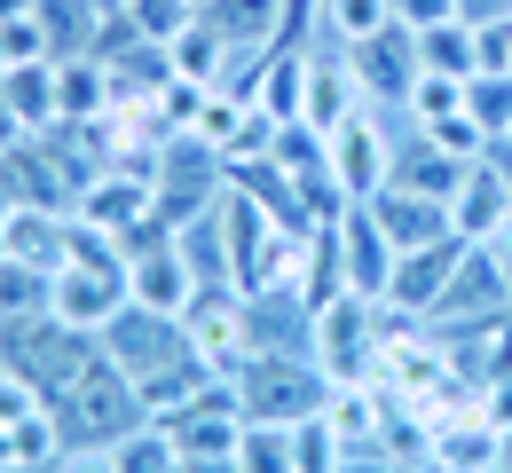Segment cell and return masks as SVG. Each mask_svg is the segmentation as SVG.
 I'll return each instance as SVG.
<instances>
[{"mask_svg":"<svg viewBox=\"0 0 512 473\" xmlns=\"http://www.w3.org/2000/svg\"><path fill=\"white\" fill-rule=\"evenodd\" d=\"M56 426H64V450H119L134 426H150V418H142V395H134V371H119V363L95 347V363L56 395Z\"/></svg>","mask_w":512,"mask_h":473,"instance_id":"1","label":"cell"},{"mask_svg":"<svg viewBox=\"0 0 512 473\" xmlns=\"http://www.w3.org/2000/svg\"><path fill=\"white\" fill-rule=\"evenodd\" d=\"M95 347L103 339L64 324L56 308H40V316H16V324H0V355H8V379H24L40 403H56L71 379L95 363Z\"/></svg>","mask_w":512,"mask_h":473,"instance_id":"2","label":"cell"},{"mask_svg":"<svg viewBox=\"0 0 512 473\" xmlns=\"http://www.w3.org/2000/svg\"><path fill=\"white\" fill-rule=\"evenodd\" d=\"M229 387H237L245 418H260V426H300V418H316L331 403V371L316 355H292V347H260Z\"/></svg>","mask_w":512,"mask_h":473,"instance_id":"3","label":"cell"},{"mask_svg":"<svg viewBox=\"0 0 512 473\" xmlns=\"http://www.w3.org/2000/svg\"><path fill=\"white\" fill-rule=\"evenodd\" d=\"M308 355L331 371V387L379 379V308L363 292H339V300L308 308Z\"/></svg>","mask_w":512,"mask_h":473,"instance_id":"4","label":"cell"},{"mask_svg":"<svg viewBox=\"0 0 512 473\" xmlns=\"http://www.w3.org/2000/svg\"><path fill=\"white\" fill-rule=\"evenodd\" d=\"M182 324H190V347L205 371H221V379H237L245 363L260 355V332H253V292H237V284H205L190 308H182Z\"/></svg>","mask_w":512,"mask_h":473,"instance_id":"5","label":"cell"},{"mask_svg":"<svg viewBox=\"0 0 512 473\" xmlns=\"http://www.w3.org/2000/svg\"><path fill=\"white\" fill-rule=\"evenodd\" d=\"M103 355L119 363V371H134V379H150V371H166V363H190V324L182 316H166V308H142V300H127L111 324H103Z\"/></svg>","mask_w":512,"mask_h":473,"instance_id":"6","label":"cell"},{"mask_svg":"<svg viewBox=\"0 0 512 473\" xmlns=\"http://www.w3.org/2000/svg\"><path fill=\"white\" fill-rule=\"evenodd\" d=\"M323 158H331V182L347 190V205L379 198L386 182H394V142L379 135V119H371V111H347V119L323 135Z\"/></svg>","mask_w":512,"mask_h":473,"instance_id":"7","label":"cell"},{"mask_svg":"<svg viewBox=\"0 0 512 473\" xmlns=\"http://www.w3.org/2000/svg\"><path fill=\"white\" fill-rule=\"evenodd\" d=\"M331 245H339V269H347V292L363 300H386V276H394V237L379 229L371 205H347L331 221Z\"/></svg>","mask_w":512,"mask_h":473,"instance_id":"8","label":"cell"},{"mask_svg":"<svg viewBox=\"0 0 512 473\" xmlns=\"http://www.w3.org/2000/svg\"><path fill=\"white\" fill-rule=\"evenodd\" d=\"M457 261H465V237H457V229H449V237H434V245H418V253H394L386 300L434 324V308H442V292H449V276H457Z\"/></svg>","mask_w":512,"mask_h":473,"instance_id":"9","label":"cell"},{"mask_svg":"<svg viewBox=\"0 0 512 473\" xmlns=\"http://www.w3.org/2000/svg\"><path fill=\"white\" fill-rule=\"evenodd\" d=\"M347 71H355L363 95L410 103V87H418V32H410V24H386L371 40H355V48H347Z\"/></svg>","mask_w":512,"mask_h":473,"instance_id":"10","label":"cell"},{"mask_svg":"<svg viewBox=\"0 0 512 473\" xmlns=\"http://www.w3.org/2000/svg\"><path fill=\"white\" fill-rule=\"evenodd\" d=\"M505 221H512V174L497 158H473L465 182H457V198H449V229H457L465 245H489Z\"/></svg>","mask_w":512,"mask_h":473,"instance_id":"11","label":"cell"},{"mask_svg":"<svg viewBox=\"0 0 512 473\" xmlns=\"http://www.w3.org/2000/svg\"><path fill=\"white\" fill-rule=\"evenodd\" d=\"M127 300H134L127 269H87V261L56 269V316H64V324H79V332H103Z\"/></svg>","mask_w":512,"mask_h":473,"instance_id":"12","label":"cell"},{"mask_svg":"<svg viewBox=\"0 0 512 473\" xmlns=\"http://www.w3.org/2000/svg\"><path fill=\"white\" fill-rule=\"evenodd\" d=\"M284 8H292V0H205L197 16L229 40L237 64H260L268 48H284Z\"/></svg>","mask_w":512,"mask_h":473,"instance_id":"13","label":"cell"},{"mask_svg":"<svg viewBox=\"0 0 512 473\" xmlns=\"http://www.w3.org/2000/svg\"><path fill=\"white\" fill-rule=\"evenodd\" d=\"M0 237H8V253L32 261V269H64L71 261V213L64 205H8Z\"/></svg>","mask_w":512,"mask_h":473,"instance_id":"14","label":"cell"},{"mask_svg":"<svg viewBox=\"0 0 512 473\" xmlns=\"http://www.w3.org/2000/svg\"><path fill=\"white\" fill-rule=\"evenodd\" d=\"M363 205L379 213V229L394 237V253H418V245L449 237V205L442 198H418V190H394V182H386L379 198H363Z\"/></svg>","mask_w":512,"mask_h":473,"instance_id":"15","label":"cell"},{"mask_svg":"<svg viewBox=\"0 0 512 473\" xmlns=\"http://www.w3.org/2000/svg\"><path fill=\"white\" fill-rule=\"evenodd\" d=\"M497 308H512L505 276H497V261H489V245H465V261H457V276H449L434 324H457V316H497Z\"/></svg>","mask_w":512,"mask_h":473,"instance_id":"16","label":"cell"},{"mask_svg":"<svg viewBox=\"0 0 512 473\" xmlns=\"http://www.w3.org/2000/svg\"><path fill=\"white\" fill-rule=\"evenodd\" d=\"M56 103H64L71 127H95L119 111V87H111V64L103 56H56Z\"/></svg>","mask_w":512,"mask_h":473,"instance_id":"17","label":"cell"},{"mask_svg":"<svg viewBox=\"0 0 512 473\" xmlns=\"http://www.w3.org/2000/svg\"><path fill=\"white\" fill-rule=\"evenodd\" d=\"M0 87H8V103H16V119H24L32 135H48V127H64V103H56V56H32V64H8V71H0Z\"/></svg>","mask_w":512,"mask_h":473,"instance_id":"18","label":"cell"},{"mask_svg":"<svg viewBox=\"0 0 512 473\" xmlns=\"http://www.w3.org/2000/svg\"><path fill=\"white\" fill-rule=\"evenodd\" d=\"M457 182H465V158H449L442 142H402L394 150V190H418V198H457Z\"/></svg>","mask_w":512,"mask_h":473,"instance_id":"19","label":"cell"},{"mask_svg":"<svg viewBox=\"0 0 512 473\" xmlns=\"http://www.w3.org/2000/svg\"><path fill=\"white\" fill-rule=\"evenodd\" d=\"M213 379H221V371H205V363H166V371H150V379H134V395H142V418H150V426H166V418H182V410L197 403V395H205V387H213Z\"/></svg>","mask_w":512,"mask_h":473,"instance_id":"20","label":"cell"},{"mask_svg":"<svg viewBox=\"0 0 512 473\" xmlns=\"http://www.w3.org/2000/svg\"><path fill=\"white\" fill-rule=\"evenodd\" d=\"M347 111H355V71H347V48H339V64L308 56V103H300V127L331 135V127L347 119Z\"/></svg>","mask_w":512,"mask_h":473,"instance_id":"21","label":"cell"},{"mask_svg":"<svg viewBox=\"0 0 512 473\" xmlns=\"http://www.w3.org/2000/svg\"><path fill=\"white\" fill-rule=\"evenodd\" d=\"M166 48H174V79H190V87H221V79H229V64H237V56H229V40H221L205 16H190Z\"/></svg>","mask_w":512,"mask_h":473,"instance_id":"22","label":"cell"},{"mask_svg":"<svg viewBox=\"0 0 512 473\" xmlns=\"http://www.w3.org/2000/svg\"><path fill=\"white\" fill-rule=\"evenodd\" d=\"M40 308H56V269H32V261L0 253V324L40 316Z\"/></svg>","mask_w":512,"mask_h":473,"instance_id":"23","label":"cell"},{"mask_svg":"<svg viewBox=\"0 0 512 473\" xmlns=\"http://www.w3.org/2000/svg\"><path fill=\"white\" fill-rule=\"evenodd\" d=\"M418 71H449V79H473V24L449 16V24H426L418 32Z\"/></svg>","mask_w":512,"mask_h":473,"instance_id":"24","label":"cell"},{"mask_svg":"<svg viewBox=\"0 0 512 473\" xmlns=\"http://www.w3.org/2000/svg\"><path fill=\"white\" fill-rule=\"evenodd\" d=\"M237 473H300V458H292V426H260V418H245Z\"/></svg>","mask_w":512,"mask_h":473,"instance_id":"25","label":"cell"},{"mask_svg":"<svg viewBox=\"0 0 512 473\" xmlns=\"http://www.w3.org/2000/svg\"><path fill=\"white\" fill-rule=\"evenodd\" d=\"M394 24V0H323V32L339 40V48H355V40H371Z\"/></svg>","mask_w":512,"mask_h":473,"instance_id":"26","label":"cell"},{"mask_svg":"<svg viewBox=\"0 0 512 473\" xmlns=\"http://www.w3.org/2000/svg\"><path fill=\"white\" fill-rule=\"evenodd\" d=\"M465 111L489 127V142L512 135V71H473V87H465Z\"/></svg>","mask_w":512,"mask_h":473,"instance_id":"27","label":"cell"},{"mask_svg":"<svg viewBox=\"0 0 512 473\" xmlns=\"http://www.w3.org/2000/svg\"><path fill=\"white\" fill-rule=\"evenodd\" d=\"M465 87H473V79L418 71V87H410V119H418V127H442V119H457V111H465Z\"/></svg>","mask_w":512,"mask_h":473,"instance_id":"28","label":"cell"},{"mask_svg":"<svg viewBox=\"0 0 512 473\" xmlns=\"http://www.w3.org/2000/svg\"><path fill=\"white\" fill-rule=\"evenodd\" d=\"M119 473H182L174 434H166V426H134L127 442H119Z\"/></svg>","mask_w":512,"mask_h":473,"instance_id":"29","label":"cell"},{"mask_svg":"<svg viewBox=\"0 0 512 473\" xmlns=\"http://www.w3.org/2000/svg\"><path fill=\"white\" fill-rule=\"evenodd\" d=\"M473 64H481V71H512V16L473 24Z\"/></svg>","mask_w":512,"mask_h":473,"instance_id":"30","label":"cell"},{"mask_svg":"<svg viewBox=\"0 0 512 473\" xmlns=\"http://www.w3.org/2000/svg\"><path fill=\"white\" fill-rule=\"evenodd\" d=\"M457 16V0H394V24H410V32H426V24H449Z\"/></svg>","mask_w":512,"mask_h":473,"instance_id":"31","label":"cell"},{"mask_svg":"<svg viewBox=\"0 0 512 473\" xmlns=\"http://www.w3.org/2000/svg\"><path fill=\"white\" fill-rule=\"evenodd\" d=\"M56 473H119V450H64Z\"/></svg>","mask_w":512,"mask_h":473,"instance_id":"32","label":"cell"},{"mask_svg":"<svg viewBox=\"0 0 512 473\" xmlns=\"http://www.w3.org/2000/svg\"><path fill=\"white\" fill-rule=\"evenodd\" d=\"M32 135V127H24V119H16V103H8V87H0V150H16V142Z\"/></svg>","mask_w":512,"mask_h":473,"instance_id":"33","label":"cell"},{"mask_svg":"<svg viewBox=\"0 0 512 473\" xmlns=\"http://www.w3.org/2000/svg\"><path fill=\"white\" fill-rule=\"evenodd\" d=\"M465 24H489V16H512V0H457Z\"/></svg>","mask_w":512,"mask_h":473,"instance_id":"34","label":"cell"},{"mask_svg":"<svg viewBox=\"0 0 512 473\" xmlns=\"http://www.w3.org/2000/svg\"><path fill=\"white\" fill-rule=\"evenodd\" d=\"M489 261H497V276H505V292H512V221L489 237Z\"/></svg>","mask_w":512,"mask_h":473,"instance_id":"35","label":"cell"},{"mask_svg":"<svg viewBox=\"0 0 512 473\" xmlns=\"http://www.w3.org/2000/svg\"><path fill=\"white\" fill-rule=\"evenodd\" d=\"M497 473H512V426H505V442H497Z\"/></svg>","mask_w":512,"mask_h":473,"instance_id":"36","label":"cell"},{"mask_svg":"<svg viewBox=\"0 0 512 473\" xmlns=\"http://www.w3.org/2000/svg\"><path fill=\"white\" fill-rule=\"evenodd\" d=\"M0 379H8V355H0Z\"/></svg>","mask_w":512,"mask_h":473,"instance_id":"37","label":"cell"},{"mask_svg":"<svg viewBox=\"0 0 512 473\" xmlns=\"http://www.w3.org/2000/svg\"><path fill=\"white\" fill-rule=\"evenodd\" d=\"M190 8H205V0H190Z\"/></svg>","mask_w":512,"mask_h":473,"instance_id":"38","label":"cell"}]
</instances>
